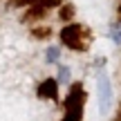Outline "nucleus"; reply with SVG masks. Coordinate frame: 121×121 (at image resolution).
<instances>
[{
  "mask_svg": "<svg viewBox=\"0 0 121 121\" xmlns=\"http://www.w3.org/2000/svg\"><path fill=\"white\" fill-rule=\"evenodd\" d=\"M38 96L40 99L56 101L58 99V81L56 78H43V83L38 85Z\"/></svg>",
  "mask_w": 121,
  "mask_h": 121,
  "instance_id": "obj_4",
  "label": "nucleus"
},
{
  "mask_svg": "<svg viewBox=\"0 0 121 121\" xmlns=\"http://www.w3.org/2000/svg\"><path fill=\"white\" fill-rule=\"evenodd\" d=\"M47 11H49V9L40 7V4H31V7H29V9L25 11L22 20H27V22H36V20H43V18L47 16Z\"/></svg>",
  "mask_w": 121,
  "mask_h": 121,
  "instance_id": "obj_5",
  "label": "nucleus"
},
{
  "mask_svg": "<svg viewBox=\"0 0 121 121\" xmlns=\"http://www.w3.org/2000/svg\"><path fill=\"white\" fill-rule=\"evenodd\" d=\"M119 13H121V7H119Z\"/></svg>",
  "mask_w": 121,
  "mask_h": 121,
  "instance_id": "obj_12",
  "label": "nucleus"
},
{
  "mask_svg": "<svg viewBox=\"0 0 121 121\" xmlns=\"http://www.w3.org/2000/svg\"><path fill=\"white\" fill-rule=\"evenodd\" d=\"M58 78H60V83H67V81H69V69L65 67V65L58 69Z\"/></svg>",
  "mask_w": 121,
  "mask_h": 121,
  "instance_id": "obj_10",
  "label": "nucleus"
},
{
  "mask_svg": "<svg viewBox=\"0 0 121 121\" xmlns=\"http://www.w3.org/2000/svg\"><path fill=\"white\" fill-rule=\"evenodd\" d=\"M114 121H121V108L117 110V117H114Z\"/></svg>",
  "mask_w": 121,
  "mask_h": 121,
  "instance_id": "obj_11",
  "label": "nucleus"
},
{
  "mask_svg": "<svg viewBox=\"0 0 121 121\" xmlns=\"http://www.w3.org/2000/svg\"><path fill=\"white\" fill-rule=\"evenodd\" d=\"M63 105H65V110L83 108V105H85V87H83L81 83H72V87H69V92H67V96H65Z\"/></svg>",
  "mask_w": 121,
  "mask_h": 121,
  "instance_id": "obj_3",
  "label": "nucleus"
},
{
  "mask_svg": "<svg viewBox=\"0 0 121 121\" xmlns=\"http://www.w3.org/2000/svg\"><path fill=\"white\" fill-rule=\"evenodd\" d=\"M49 34H52L49 27H34V29H31V36H34V38H49Z\"/></svg>",
  "mask_w": 121,
  "mask_h": 121,
  "instance_id": "obj_8",
  "label": "nucleus"
},
{
  "mask_svg": "<svg viewBox=\"0 0 121 121\" xmlns=\"http://www.w3.org/2000/svg\"><path fill=\"white\" fill-rule=\"evenodd\" d=\"M110 38L117 45H121V22H114V25L110 27Z\"/></svg>",
  "mask_w": 121,
  "mask_h": 121,
  "instance_id": "obj_7",
  "label": "nucleus"
},
{
  "mask_svg": "<svg viewBox=\"0 0 121 121\" xmlns=\"http://www.w3.org/2000/svg\"><path fill=\"white\" fill-rule=\"evenodd\" d=\"M60 43L65 47L74 49V52H85L90 47V31L83 25H76V22H69L60 29Z\"/></svg>",
  "mask_w": 121,
  "mask_h": 121,
  "instance_id": "obj_1",
  "label": "nucleus"
},
{
  "mask_svg": "<svg viewBox=\"0 0 121 121\" xmlns=\"http://www.w3.org/2000/svg\"><path fill=\"white\" fill-rule=\"evenodd\" d=\"M58 56H60V49L58 47H49L47 49V60H49V63H56Z\"/></svg>",
  "mask_w": 121,
  "mask_h": 121,
  "instance_id": "obj_9",
  "label": "nucleus"
},
{
  "mask_svg": "<svg viewBox=\"0 0 121 121\" xmlns=\"http://www.w3.org/2000/svg\"><path fill=\"white\" fill-rule=\"evenodd\" d=\"M96 94H99L101 114H108L110 105H112V85H110V78L105 72H99V76H96Z\"/></svg>",
  "mask_w": 121,
  "mask_h": 121,
  "instance_id": "obj_2",
  "label": "nucleus"
},
{
  "mask_svg": "<svg viewBox=\"0 0 121 121\" xmlns=\"http://www.w3.org/2000/svg\"><path fill=\"white\" fill-rule=\"evenodd\" d=\"M72 16H74V4H60V9H58V18L63 22H69L72 20Z\"/></svg>",
  "mask_w": 121,
  "mask_h": 121,
  "instance_id": "obj_6",
  "label": "nucleus"
}]
</instances>
